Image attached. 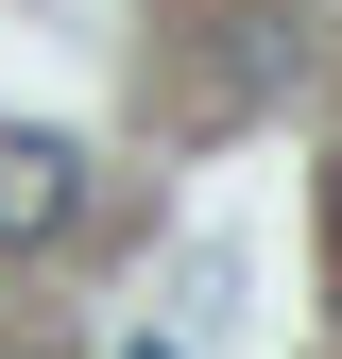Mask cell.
I'll use <instances>...</instances> for the list:
<instances>
[{"instance_id":"6da1fadb","label":"cell","mask_w":342,"mask_h":359,"mask_svg":"<svg viewBox=\"0 0 342 359\" xmlns=\"http://www.w3.org/2000/svg\"><path fill=\"white\" fill-rule=\"evenodd\" d=\"M291 52H308V0H171L154 18V103L189 120V137H240L291 86Z\"/></svg>"},{"instance_id":"7a4b0ae2","label":"cell","mask_w":342,"mask_h":359,"mask_svg":"<svg viewBox=\"0 0 342 359\" xmlns=\"http://www.w3.org/2000/svg\"><path fill=\"white\" fill-rule=\"evenodd\" d=\"M69 205H86V154L52 137V120H0V257L69 240Z\"/></svg>"},{"instance_id":"3957f363","label":"cell","mask_w":342,"mask_h":359,"mask_svg":"<svg viewBox=\"0 0 342 359\" xmlns=\"http://www.w3.org/2000/svg\"><path fill=\"white\" fill-rule=\"evenodd\" d=\"M325 257H342V171H325Z\"/></svg>"},{"instance_id":"277c9868","label":"cell","mask_w":342,"mask_h":359,"mask_svg":"<svg viewBox=\"0 0 342 359\" xmlns=\"http://www.w3.org/2000/svg\"><path fill=\"white\" fill-rule=\"evenodd\" d=\"M120 359H171V342H120Z\"/></svg>"}]
</instances>
